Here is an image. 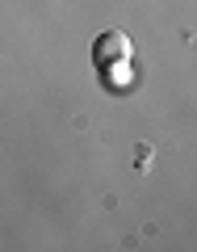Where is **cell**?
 I'll use <instances>...</instances> for the list:
<instances>
[{"instance_id":"obj_1","label":"cell","mask_w":197,"mask_h":252,"mask_svg":"<svg viewBox=\"0 0 197 252\" xmlns=\"http://www.w3.org/2000/svg\"><path fill=\"white\" fill-rule=\"evenodd\" d=\"M126 55H130V42H126V34H117V30L101 34L97 46H92V59H97V67H105V63H113V59H126Z\"/></svg>"}]
</instances>
